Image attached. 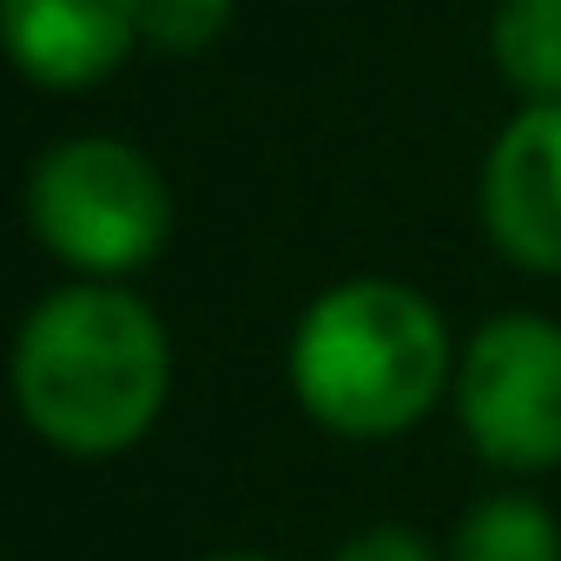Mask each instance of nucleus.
Segmentation results:
<instances>
[{
  "instance_id": "obj_6",
  "label": "nucleus",
  "mask_w": 561,
  "mask_h": 561,
  "mask_svg": "<svg viewBox=\"0 0 561 561\" xmlns=\"http://www.w3.org/2000/svg\"><path fill=\"white\" fill-rule=\"evenodd\" d=\"M0 27L14 67L54 93L100 87L146 41L139 0H0Z\"/></svg>"
},
{
  "instance_id": "obj_4",
  "label": "nucleus",
  "mask_w": 561,
  "mask_h": 561,
  "mask_svg": "<svg viewBox=\"0 0 561 561\" xmlns=\"http://www.w3.org/2000/svg\"><path fill=\"white\" fill-rule=\"evenodd\" d=\"M456 416L495 469L561 462V324L535 311L489 318L456 364Z\"/></svg>"
},
{
  "instance_id": "obj_7",
  "label": "nucleus",
  "mask_w": 561,
  "mask_h": 561,
  "mask_svg": "<svg viewBox=\"0 0 561 561\" xmlns=\"http://www.w3.org/2000/svg\"><path fill=\"white\" fill-rule=\"evenodd\" d=\"M489 47L502 80L528 106L561 100V0H502L489 21Z\"/></svg>"
},
{
  "instance_id": "obj_11",
  "label": "nucleus",
  "mask_w": 561,
  "mask_h": 561,
  "mask_svg": "<svg viewBox=\"0 0 561 561\" xmlns=\"http://www.w3.org/2000/svg\"><path fill=\"white\" fill-rule=\"evenodd\" d=\"M205 561H264V554H205Z\"/></svg>"
},
{
  "instance_id": "obj_1",
  "label": "nucleus",
  "mask_w": 561,
  "mask_h": 561,
  "mask_svg": "<svg viewBox=\"0 0 561 561\" xmlns=\"http://www.w3.org/2000/svg\"><path fill=\"white\" fill-rule=\"evenodd\" d=\"M21 416L60 456L133 449L172 390V344L152 305L113 285H67L34 305L14 344Z\"/></svg>"
},
{
  "instance_id": "obj_3",
  "label": "nucleus",
  "mask_w": 561,
  "mask_h": 561,
  "mask_svg": "<svg viewBox=\"0 0 561 561\" xmlns=\"http://www.w3.org/2000/svg\"><path fill=\"white\" fill-rule=\"evenodd\" d=\"M27 218L54 257L87 271L93 285H106V277H126L165 251L172 198H165L159 165L139 146L67 139V146L41 152L34 179H27Z\"/></svg>"
},
{
  "instance_id": "obj_9",
  "label": "nucleus",
  "mask_w": 561,
  "mask_h": 561,
  "mask_svg": "<svg viewBox=\"0 0 561 561\" xmlns=\"http://www.w3.org/2000/svg\"><path fill=\"white\" fill-rule=\"evenodd\" d=\"M238 0H139V34L165 54H198L231 27Z\"/></svg>"
},
{
  "instance_id": "obj_5",
  "label": "nucleus",
  "mask_w": 561,
  "mask_h": 561,
  "mask_svg": "<svg viewBox=\"0 0 561 561\" xmlns=\"http://www.w3.org/2000/svg\"><path fill=\"white\" fill-rule=\"evenodd\" d=\"M482 218L508 264L561 271V100L522 106L482 172Z\"/></svg>"
},
{
  "instance_id": "obj_2",
  "label": "nucleus",
  "mask_w": 561,
  "mask_h": 561,
  "mask_svg": "<svg viewBox=\"0 0 561 561\" xmlns=\"http://www.w3.org/2000/svg\"><path fill=\"white\" fill-rule=\"evenodd\" d=\"M449 383L443 311L397 277H344L291 337V390L337 436H403Z\"/></svg>"
},
{
  "instance_id": "obj_10",
  "label": "nucleus",
  "mask_w": 561,
  "mask_h": 561,
  "mask_svg": "<svg viewBox=\"0 0 561 561\" xmlns=\"http://www.w3.org/2000/svg\"><path fill=\"white\" fill-rule=\"evenodd\" d=\"M331 561H436L430 554V541L423 535H410V528H364V535H351Z\"/></svg>"
},
{
  "instance_id": "obj_8",
  "label": "nucleus",
  "mask_w": 561,
  "mask_h": 561,
  "mask_svg": "<svg viewBox=\"0 0 561 561\" xmlns=\"http://www.w3.org/2000/svg\"><path fill=\"white\" fill-rule=\"evenodd\" d=\"M449 561H561V528L528 495H489L462 515Z\"/></svg>"
}]
</instances>
